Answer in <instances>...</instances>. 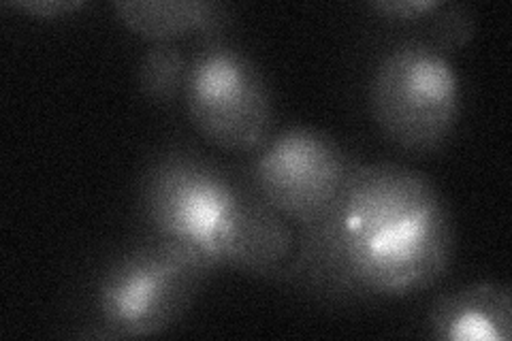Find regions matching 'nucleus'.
Returning a JSON list of instances; mask_svg holds the SVG:
<instances>
[{
  "instance_id": "f257e3e1",
  "label": "nucleus",
  "mask_w": 512,
  "mask_h": 341,
  "mask_svg": "<svg viewBox=\"0 0 512 341\" xmlns=\"http://www.w3.org/2000/svg\"><path fill=\"white\" fill-rule=\"evenodd\" d=\"M453 252L451 211L427 175L359 162L327 214L295 229L276 280L340 303L404 299L436 286Z\"/></svg>"
},
{
  "instance_id": "f03ea898",
  "label": "nucleus",
  "mask_w": 512,
  "mask_h": 341,
  "mask_svg": "<svg viewBox=\"0 0 512 341\" xmlns=\"http://www.w3.org/2000/svg\"><path fill=\"white\" fill-rule=\"evenodd\" d=\"M148 233L182 241L216 269L278 278L295 250V226L244 180L214 160L173 145L152 158L139 182Z\"/></svg>"
},
{
  "instance_id": "7ed1b4c3",
  "label": "nucleus",
  "mask_w": 512,
  "mask_h": 341,
  "mask_svg": "<svg viewBox=\"0 0 512 341\" xmlns=\"http://www.w3.org/2000/svg\"><path fill=\"white\" fill-rule=\"evenodd\" d=\"M216 267L182 241L148 233L94 284V339H141L173 327Z\"/></svg>"
},
{
  "instance_id": "20e7f679",
  "label": "nucleus",
  "mask_w": 512,
  "mask_h": 341,
  "mask_svg": "<svg viewBox=\"0 0 512 341\" xmlns=\"http://www.w3.org/2000/svg\"><path fill=\"white\" fill-rule=\"evenodd\" d=\"M367 101L384 139L408 154L427 156L440 152L457 128L459 75L451 56L402 37L378 56Z\"/></svg>"
},
{
  "instance_id": "39448f33",
  "label": "nucleus",
  "mask_w": 512,
  "mask_h": 341,
  "mask_svg": "<svg viewBox=\"0 0 512 341\" xmlns=\"http://www.w3.org/2000/svg\"><path fill=\"white\" fill-rule=\"evenodd\" d=\"M182 101L195 131L218 150L254 154L274 135V101L263 71L224 39H207L188 56Z\"/></svg>"
},
{
  "instance_id": "423d86ee",
  "label": "nucleus",
  "mask_w": 512,
  "mask_h": 341,
  "mask_svg": "<svg viewBox=\"0 0 512 341\" xmlns=\"http://www.w3.org/2000/svg\"><path fill=\"white\" fill-rule=\"evenodd\" d=\"M357 165L327 133L291 126L250 154L244 182L299 229L327 214Z\"/></svg>"
},
{
  "instance_id": "0eeeda50",
  "label": "nucleus",
  "mask_w": 512,
  "mask_h": 341,
  "mask_svg": "<svg viewBox=\"0 0 512 341\" xmlns=\"http://www.w3.org/2000/svg\"><path fill=\"white\" fill-rule=\"evenodd\" d=\"M425 329L440 341H510V286L476 282L440 295L429 307Z\"/></svg>"
},
{
  "instance_id": "6e6552de",
  "label": "nucleus",
  "mask_w": 512,
  "mask_h": 341,
  "mask_svg": "<svg viewBox=\"0 0 512 341\" xmlns=\"http://www.w3.org/2000/svg\"><path fill=\"white\" fill-rule=\"evenodd\" d=\"M111 9L128 30L152 43L188 37L201 43L220 37L233 22L231 7L216 0H116Z\"/></svg>"
},
{
  "instance_id": "1a4fd4ad",
  "label": "nucleus",
  "mask_w": 512,
  "mask_h": 341,
  "mask_svg": "<svg viewBox=\"0 0 512 341\" xmlns=\"http://www.w3.org/2000/svg\"><path fill=\"white\" fill-rule=\"evenodd\" d=\"M188 56L178 43H152L137 67L139 92L154 105H171L182 99Z\"/></svg>"
},
{
  "instance_id": "9d476101",
  "label": "nucleus",
  "mask_w": 512,
  "mask_h": 341,
  "mask_svg": "<svg viewBox=\"0 0 512 341\" xmlns=\"http://www.w3.org/2000/svg\"><path fill=\"white\" fill-rule=\"evenodd\" d=\"M476 30V13L468 5L451 3V0H436L434 9H429L408 30L406 37L425 41L442 54L451 56L463 50L476 37Z\"/></svg>"
},
{
  "instance_id": "9b49d317",
  "label": "nucleus",
  "mask_w": 512,
  "mask_h": 341,
  "mask_svg": "<svg viewBox=\"0 0 512 341\" xmlns=\"http://www.w3.org/2000/svg\"><path fill=\"white\" fill-rule=\"evenodd\" d=\"M9 5L41 20H56L62 18V15L86 7L84 0H18V3Z\"/></svg>"
}]
</instances>
